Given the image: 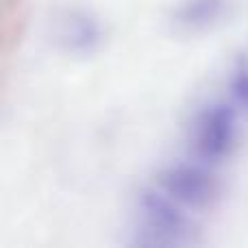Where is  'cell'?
I'll use <instances>...</instances> for the list:
<instances>
[{
	"mask_svg": "<svg viewBox=\"0 0 248 248\" xmlns=\"http://www.w3.org/2000/svg\"><path fill=\"white\" fill-rule=\"evenodd\" d=\"M135 214L133 246H189L201 242L196 220L161 189H141Z\"/></svg>",
	"mask_w": 248,
	"mask_h": 248,
	"instance_id": "1",
	"label": "cell"
},
{
	"mask_svg": "<svg viewBox=\"0 0 248 248\" xmlns=\"http://www.w3.org/2000/svg\"><path fill=\"white\" fill-rule=\"evenodd\" d=\"M237 135V109L229 103H211L194 116L189 126V146L198 159L218 163L235 150Z\"/></svg>",
	"mask_w": 248,
	"mask_h": 248,
	"instance_id": "2",
	"label": "cell"
},
{
	"mask_svg": "<svg viewBox=\"0 0 248 248\" xmlns=\"http://www.w3.org/2000/svg\"><path fill=\"white\" fill-rule=\"evenodd\" d=\"M155 183L185 209H214L222 198V183L196 163H172L161 168L155 176Z\"/></svg>",
	"mask_w": 248,
	"mask_h": 248,
	"instance_id": "3",
	"label": "cell"
},
{
	"mask_svg": "<svg viewBox=\"0 0 248 248\" xmlns=\"http://www.w3.org/2000/svg\"><path fill=\"white\" fill-rule=\"evenodd\" d=\"M55 44L72 57H92L103 48L105 29L100 17L90 9L72 7L57 16L52 29Z\"/></svg>",
	"mask_w": 248,
	"mask_h": 248,
	"instance_id": "4",
	"label": "cell"
},
{
	"mask_svg": "<svg viewBox=\"0 0 248 248\" xmlns=\"http://www.w3.org/2000/svg\"><path fill=\"white\" fill-rule=\"evenodd\" d=\"M229 11V0H179L168 22L181 35H201L220 24Z\"/></svg>",
	"mask_w": 248,
	"mask_h": 248,
	"instance_id": "5",
	"label": "cell"
},
{
	"mask_svg": "<svg viewBox=\"0 0 248 248\" xmlns=\"http://www.w3.org/2000/svg\"><path fill=\"white\" fill-rule=\"evenodd\" d=\"M229 94L237 109L248 113V59L240 57L229 78Z\"/></svg>",
	"mask_w": 248,
	"mask_h": 248,
	"instance_id": "6",
	"label": "cell"
}]
</instances>
